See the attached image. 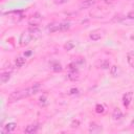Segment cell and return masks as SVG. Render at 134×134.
Instances as JSON below:
<instances>
[{
	"label": "cell",
	"instance_id": "obj_1",
	"mask_svg": "<svg viewBox=\"0 0 134 134\" xmlns=\"http://www.w3.org/2000/svg\"><path fill=\"white\" fill-rule=\"evenodd\" d=\"M70 27L69 23H53L50 24L47 27V30L50 32H57V31H64L67 30Z\"/></svg>",
	"mask_w": 134,
	"mask_h": 134
},
{
	"label": "cell",
	"instance_id": "obj_2",
	"mask_svg": "<svg viewBox=\"0 0 134 134\" xmlns=\"http://www.w3.org/2000/svg\"><path fill=\"white\" fill-rule=\"evenodd\" d=\"M24 97H25V94H24V91H23V90L14 91V92H12V93L8 95V102H9V103H14V102L20 100L21 98H24Z\"/></svg>",
	"mask_w": 134,
	"mask_h": 134
},
{
	"label": "cell",
	"instance_id": "obj_3",
	"mask_svg": "<svg viewBox=\"0 0 134 134\" xmlns=\"http://www.w3.org/2000/svg\"><path fill=\"white\" fill-rule=\"evenodd\" d=\"M32 38H34V35L29 30H27V31H25V32H23L21 35V37H20V44L21 45H27L31 41Z\"/></svg>",
	"mask_w": 134,
	"mask_h": 134
},
{
	"label": "cell",
	"instance_id": "obj_4",
	"mask_svg": "<svg viewBox=\"0 0 134 134\" xmlns=\"http://www.w3.org/2000/svg\"><path fill=\"white\" fill-rule=\"evenodd\" d=\"M39 89H40V84H38V83L35 84V85H32V86H30V87H28V88H26V89H24L23 91H24L25 97L30 96L32 94H36L39 91Z\"/></svg>",
	"mask_w": 134,
	"mask_h": 134
},
{
	"label": "cell",
	"instance_id": "obj_5",
	"mask_svg": "<svg viewBox=\"0 0 134 134\" xmlns=\"http://www.w3.org/2000/svg\"><path fill=\"white\" fill-rule=\"evenodd\" d=\"M104 36V30L103 29H94L90 32L89 35V38L92 40V41H97L99 39H102Z\"/></svg>",
	"mask_w": 134,
	"mask_h": 134
},
{
	"label": "cell",
	"instance_id": "obj_6",
	"mask_svg": "<svg viewBox=\"0 0 134 134\" xmlns=\"http://www.w3.org/2000/svg\"><path fill=\"white\" fill-rule=\"evenodd\" d=\"M132 97H133V93L130 92V91L124 94V96H122V104H124L125 107H128V106L131 104V102H132Z\"/></svg>",
	"mask_w": 134,
	"mask_h": 134
},
{
	"label": "cell",
	"instance_id": "obj_7",
	"mask_svg": "<svg viewBox=\"0 0 134 134\" xmlns=\"http://www.w3.org/2000/svg\"><path fill=\"white\" fill-rule=\"evenodd\" d=\"M38 128H39V126H38L37 124H32V125H28V126L25 128L24 131H25V133H27V134H32V133L37 132Z\"/></svg>",
	"mask_w": 134,
	"mask_h": 134
},
{
	"label": "cell",
	"instance_id": "obj_8",
	"mask_svg": "<svg viewBox=\"0 0 134 134\" xmlns=\"http://www.w3.org/2000/svg\"><path fill=\"white\" fill-rule=\"evenodd\" d=\"M127 61H128L129 65H130L132 68H134V51H133V50H132V51H129V52L127 53Z\"/></svg>",
	"mask_w": 134,
	"mask_h": 134
},
{
	"label": "cell",
	"instance_id": "obj_9",
	"mask_svg": "<svg viewBox=\"0 0 134 134\" xmlns=\"http://www.w3.org/2000/svg\"><path fill=\"white\" fill-rule=\"evenodd\" d=\"M95 4V0H85L81 3V8H90L92 5Z\"/></svg>",
	"mask_w": 134,
	"mask_h": 134
},
{
	"label": "cell",
	"instance_id": "obj_10",
	"mask_svg": "<svg viewBox=\"0 0 134 134\" xmlns=\"http://www.w3.org/2000/svg\"><path fill=\"white\" fill-rule=\"evenodd\" d=\"M112 117H113L114 120H119L122 117V112L119 109H115L113 111V113H112Z\"/></svg>",
	"mask_w": 134,
	"mask_h": 134
},
{
	"label": "cell",
	"instance_id": "obj_11",
	"mask_svg": "<svg viewBox=\"0 0 134 134\" xmlns=\"http://www.w3.org/2000/svg\"><path fill=\"white\" fill-rule=\"evenodd\" d=\"M102 131V127L96 125V124H91L90 125V128H89V132H92V133H98Z\"/></svg>",
	"mask_w": 134,
	"mask_h": 134
},
{
	"label": "cell",
	"instance_id": "obj_12",
	"mask_svg": "<svg viewBox=\"0 0 134 134\" xmlns=\"http://www.w3.org/2000/svg\"><path fill=\"white\" fill-rule=\"evenodd\" d=\"M9 79H10V72H3L0 75V80H1V83L2 84H5L6 82H8Z\"/></svg>",
	"mask_w": 134,
	"mask_h": 134
},
{
	"label": "cell",
	"instance_id": "obj_13",
	"mask_svg": "<svg viewBox=\"0 0 134 134\" xmlns=\"http://www.w3.org/2000/svg\"><path fill=\"white\" fill-rule=\"evenodd\" d=\"M110 74L112 76H117L119 74V68H118V66H116V65L111 66L110 67Z\"/></svg>",
	"mask_w": 134,
	"mask_h": 134
},
{
	"label": "cell",
	"instance_id": "obj_14",
	"mask_svg": "<svg viewBox=\"0 0 134 134\" xmlns=\"http://www.w3.org/2000/svg\"><path fill=\"white\" fill-rule=\"evenodd\" d=\"M16 128V124L15 122H8L6 126H4V131L3 132H12L14 131Z\"/></svg>",
	"mask_w": 134,
	"mask_h": 134
},
{
	"label": "cell",
	"instance_id": "obj_15",
	"mask_svg": "<svg viewBox=\"0 0 134 134\" xmlns=\"http://www.w3.org/2000/svg\"><path fill=\"white\" fill-rule=\"evenodd\" d=\"M15 64H16V66L17 67H22L24 64H25V58H22V57H18L17 59H16V61H15Z\"/></svg>",
	"mask_w": 134,
	"mask_h": 134
},
{
	"label": "cell",
	"instance_id": "obj_16",
	"mask_svg": "<svg viewBox=\"0 0 134 134\" xmlns=\"http://www.w3.org/2000/svg\"><path fill=\"white\" fill-rule=\"evenodd\" d=\"M95 111L97 112V113H103L104 111H105V107L103 106V105H96V107H95Z\"/></svg>",
	"mask_w": 134,
	"mask_h": 134
},
{
	"label": "cell",
	"instance_id": "obj_17",
	"mask_svg": "<svg viewBox=\"0 0 134 134\" xmlns=\"http://www.w3.org/2000/svg\"><path fill=\"white\" fill-rule=\"evenodd\" d=\"M73 46H74V44H73L71 41H69V42H67V43L65 44V49L70 50V49H72V48H73Z\"/></svg>",
	"mask_w": 134,
	"mask_h": 134
},
{
	"label": "cell",
	"instance_id": "obj_18",
	"mask_svg": "<svg viewBox=\"0 0 134 134\" xmlns=\"http://www.w3.org/2000/svg\"><path fill=\"white\" fill-rule=\"evenodd\" d=\"M109 66H110L109 61H105V62H103V63H102V68H104V69L109 68Z\"/></svg>",
	"mask_w": 134,
	"mask_h": 134
},
{
	"label": "cell",
	"instance_id": "obj_19",
	"mask_svg": "<svg viewBox=\"0 0 134 134\" xmlns=\"http://www.w3.org/2000/svg\"><path fill=\"white\" fill-rule=\"evenodd\" d=\"M52 69H53L54 71H61V70H62V67H61V65H60V64H58V63H57V64H54V66L52 67Z\"/></svg>",
	"mask_w": 134,
	"mask_h": 134
},
{
	"label": "cell",
	"instance_id": "obj_20",
	"mask_svg": "<svg viewBox=\"0 0 134 134\" xmlns=\"http://www.w3.org/2000/svg\"><path fill=\"white\" fill-rule=\"evenodd\" d=\"M67 1H68V0H55V2H57V3H60V4H61V3H65V2H67Z\"/></svg>",
	"mask_w": 134,
	"mask_h": 134
},
{
	"label": "cell",
	"instance_id": "obj_21",
	"mask_svg": "<svg viewBox=\"0 0 134 134\" xmlns=\"http://www.w3.org/2000/svg\"><path fill=\"white\" fill-rule=\"evenodd\" d=\"M40 100H41V102H40L41 104H42V103H45V97H41V98H40Z\"/></svg>",
	"mask_w": 134,
	"mask_h": 134
},
{
	"label": "cell",
	"instance_id": "obj_22",
	"mask_svg": "<svg viewBox=\"0 0 134 134\" xmlns=\"http://www.w3.org/2000/svg\"><path fill=\"white\" fill-rule=\"evenodd\" d=\"M131 126H132V127H133V128H134V119H133V120H132V122H131Z\"/></svg>",
	"mask_w": 134,
	"mask_h": 134
}]
</instances>
